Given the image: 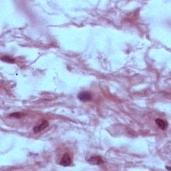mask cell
Wrapping results in <instances>:
<instances>
[{
    "mask_svg": "<svg viewBox=\"0 0 171 171\" xmlns=\"http://www.w3.org/2000/svg\"><path fill=\"white\" fill-rule=\"evenodd\" d=\"M72 163V158L70 157L68 153H66L62 157L61 161L60 162V165L63 166H70Z\"/></svg>",
    "mask_w": 171,
    "mask_h": 171,
    "instance_id": "1",
    "label": "cell"
},
{
    "mask_svg": "<svg viewBox=\"0 0 171 171\" xmlns=\"http://www.w3.org/2000/svg\"><path fill=\"white\" fill-rule=\"evenodd\" d=\"M88 161L90 164H94V165H100L104 163L103 159L100 156H94V157H90Z\"/></svg>",
    "mask_w": 171,
    "mask_h": 171,
    "instance_id": "2",
    "label": "cell"
},
{
    "mask_svg": "<svg viewBox=\"0 0 171 171\" xmlns=\"http://www.w3.org/2000/svg\"><path fill=\"white\" fill-rule=\"evenodd\" d=\"M78 98L82 102H88L92 99V94L88 92H82L78 95Z\"/></svg>",
    "mask_w": 171,
    "mask_h": 171,
    "instance_id": "3",
    "label": "cell"
},
{
    "mask_svg": "<svg viewBox=\"0 0 171 171\" xmlns=\"http://www.w3.org/2000/svg\"><path fill=\"white\" fill-rule=\"evenodd\" d=\"M49 126V123L47 121L45 120L44 122H42L41 124L39 125L38 126H36L34 128V132L35 133H40V132L42 131L43 130H44L45 128H46Z\"/></svg>",
    "mask_w": 171,
    "mask_h": 171,
    "instance_id": "4",
    "label": "cell"
},
{
    "mask_svg": "<svg viewBox=\"0 0 171 171\" xmlns=\"http://www.w3.org/2000/svg\"><path fill=\"white\" fill-rule=\"evenodd\" d=\"M156 124H157V126H159L162 130H165L168 127V123L166 121H164L161 118H157L155 120Z\"/></svg>",
    "mask_w": 171,
    "mask_h": 171,
    "instance_id": "5",
    "label": "cell"
},
{
    "mask_svg": "<svg viewBox=\"0 0 171 171\" xmlns=\"http://www.w3.org/2000/svg\"><path fill=\"white\" fill-rule=\"evenodd\" d=\"M2 61L6 62H9V63H14L15 62V60L14 58L10 57V56H4V57L1 58Z\"/></svg>",
    "mask_w": 171,
    "mask_h": 171,
    "instance_id": "6",
    "label": "cell"
},
{
    "mask_svg": "<svg viewBox=\"0 0 171 171\" xmlns=\"http://www.w3.org/2000/svg\"><path fill=\"white\" fill-rule=\"evenodd\" d=\"M20 116H21V114H20V113H19V112H17V113H14L10 115V116H15V118H19L20 117Z\"/></svg>",
    "mask_w": 171,
    "mask_h": 171,
    "instance_id": "7",
    "label": "cell"
}]
</instances>
